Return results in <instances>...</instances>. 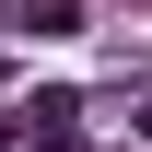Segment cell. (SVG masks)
<instances>
[{"label":"cell","mask_w":152,"mask_h":152,"mask_svg":"<svg viewBox=\"0 0 152 152\" xmlns=\"http://www.w3.org/2000/svg\"><path fill=\"white\" fill-rule=\"evenodd\" d=\"M23 35H82V0H12Z\"/></svg>","instance_id":"6da1fadb"},{"label":"cell","mask_w":152,"mask_h":152,"mask_svg":"<svg viewBox=\"0 0 152 152\" xmlns=\"http://www.w3.org/2000/svg\"><path fill=\"white\" fill-rule=\"evenodd\" d=\"M140 129H152V105H140Z\"/></svg>","instance_id":"7a4b0ae2"}]
</instances>
